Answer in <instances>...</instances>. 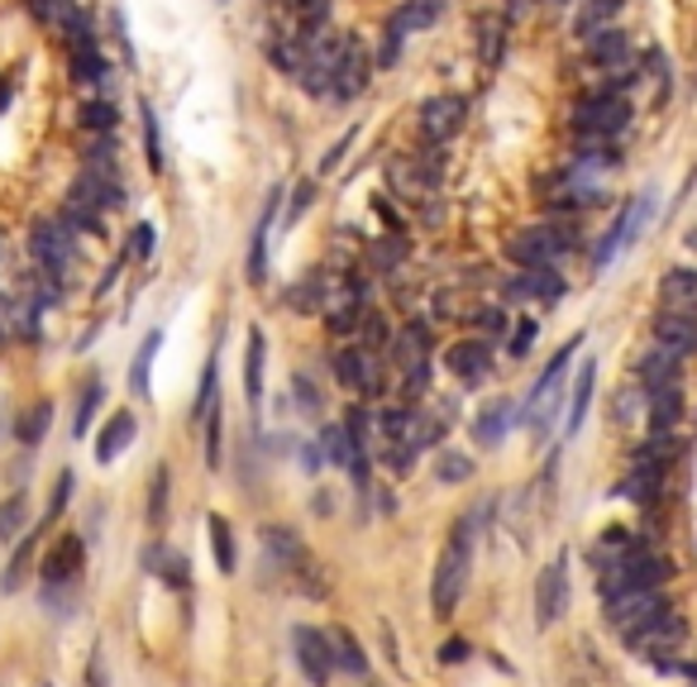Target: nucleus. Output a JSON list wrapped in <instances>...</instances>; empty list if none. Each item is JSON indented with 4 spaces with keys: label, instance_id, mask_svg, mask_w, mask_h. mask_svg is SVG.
Masks as SVG:
<instances>
[{
    "label": "nucleus",
    "instance_id": "052dcab7",
    "mask_svg": "<svg viewBox=\"0 0 697 687\" xmlns=\"http://www.w3.org/2000/svg\"><path fill=\"white\" fill-rule=\"evenodd\" d=\"M282 5H287V10H297V0H282Z\"/></svg>",
    "mask_w": 697,
    "mask_h": 687
},
{
    "label": "nucleus",
    "instance_id": "a878e982",
    "mask_svg": "<svg viewBox=\"0 0 697 687\" xmlns=\"http://www.w3.org/2000/svg\"><path fill=\"white\" fill-rule=\"evenodd\" d=\"M593 382H597V363L588 359L583 368H578V377H573V401H569V420H564V430H569V434L583 430V420H588V401H593Z\"/></svg>",
    "mask_w": 697,
    "mask_h": 687
},
{
    "label": "nucleus",
    "instance_id": "ddd939ff",
    "mask_svg": "<svg viewBox=\"0 0 697 687\" xmlns=\"http://www.w3.org/2000/svg\"><path fill=\"white\" fill-rule=\"evenodd\" d=\"M464 115H468L464 96H430L426 105H420V135H426L430 143L454 139L458 129H464Z\"/></svg>",
    "mask_w": 697,
    "mask_h": 687
},
{
    "label": "nucleus",
    "instance_id": "f704fd0d",
    "mask_svg": "<svg viewBox=\"0 0 697 687\" xmlns=\"http://www.w3.org/2000/svg\"><path fill=\"white\" fill-rule=\"evenodd\" d=\"M325 636H330V650H335V668L353 673V678H359V673H368V659H363L359 644H353L349 630H325Z\"/></svg>",
    "mask_w": 697,
    "mask_h": 687
},
{
    "label": "nucleus",
    "instance_id": "ea45409f",
    "mask_svg": "<svg viewBox=\"0 0 697 687\" xmlns=\"http://www.w3.org/2000/svg\"><path fill=\"white\" fill-rule=\"evenodd\" d=\"M210 545H216V568L220 573H234V535H230V521L225 515H210Z\"/></svg>",
    "mask_w": 697,
    "mask_h": 687
},
{
    "label": "nucleus",
    "instance_id": "6ab92c4d",
    "mask_svg": "<svg viewBox=\"0 0 697 687\" xmlns=\"http://www.w3.org/2000/svg\"><path fill=\"white\" fill-rule=\"evenodd\" d=\"M654 339L669 353H693L697 349V315H678V311H660L654 315Z\"/></svg>",
    "mask_w": 697,
    "mask_h": 687
},
{
    "label": "nucleus",
    "instance_id": "412c9836",
    "mask_svg": "<svg viewBox=\"0 0 697 687\" xmlns=\"http://www.w3.org/2000/svg\"><path fill=\"white\" fill-rule=\"evenodd\" d=\"M511 420H516V406H511L507 396H497V401H488V406L478 411V420H473V444L497 449V444H502V434L511 430Z\"/></svg>",
    "mask_w": 697,
    "mask_h": 687
},
{
    "label": "nucleus",
    "instance_id": "1a4fd4ad",
    "mask_svg": "<svg viewBox=\"0 0 697 687\" xmlns=\"http://www.w3.org/2000/svg\"><path fill=\"white\" fill-rule=\"evenodd\" d=\"M263 545H268V554L282 563V573H292V583H301L306 592H321L315 559H311V549L297 539V531H278V525H268V531H263Z\"/></svg>",
    "mask_w": 697,
    "mask_h": 687
},
{
    "label": "nucleus",
    "instance_id": "4c0bfd02",
    "mask_svg": "<svg viewBox=\"0 0 697 687\" xmlns=\"http://www.w3.org/2000/svg\"><path fill=\"white\" fill-rule=\"evenodd\" d=\"M287 306H292V311H321L325 306V277L311 272L306 282L287 287Z\"/></svg>",
    "mask_w": 697,
    "mask_h": 687
},
{
    "label": "nucleus",
    "instance_id": "5701e85b",
    "mask_svg": "<svg viewBox=\"0 0 697 687\" xmlns=\"http://www.w3.org/2000/svg\"><path fill=\"white\" fill-rule=\"evenodd\" d=\"M135 434H139V420H135V411H115V416L101 426V434H96V458H101V464H111V458H120L125 449L135 444Z\"/></svg>",
    "mask_w": 697,
    "mask_h": 687
},
{
    "label": "nucleus",
    "instance_id": "603ef678",
    "mask_svg": "<svg viewBox=\"0 0 697 687\" xmlns=\"http://www.w3.org/2000/svg\"><path fill=\"white\" fill-rule=\"evenodd\" d=\"M402 38H406V34H402L397 24L387 20V30H383V58H377V62H383V68H392V62L402 58Z\"/></svg>",
    "mask_w": 697,
    "mask_h": 687
},
{
    "label": "nucleus",
    "instance_id": "6e6d98bb",
    "mask_svg": "<svg viewBox=\"0 0 697 687\" xmlns=\"http://www.w3.org/2000/svg\"><path fill=\"white\" fill-rule=\"evenodd\" d=\"M86 683H91V687H105V664H101V654H91V668H86Z\"/></svg>",
    "mask_w": 697,
    "mask_h": 687
},
{
    "label": "nucleus",
    "instance_id": "5fc2aeb1",
    "mask_svg": "<svg viewBox=\"0 0 697 687\" xmlns=\"http://www.w3.org/2000/svg\"><path fill=\"white\" fill-rule=\"evenodd\" d=\"M125 254L129 258H149L153 254V224H135V240H129Z\"/></svg>",
    "mask_w": 697,
    "mask_h": 687
},
{
    "label": "nucleus",
    "instance_id": "423d86ee",
    "mask_svg": "<svg viewBox=\"0 0 697 687\" xmlns=\"http://www.w3.org/2000/svg\"><path fill=\"white\" fill-rule=\"evenodd\" d=\"M569 244H573L569 224H531V230L511 234L507 254H511V263H521V268H549Z\"/></svg>",
    "mask_w": 697,
    "mask_h": 687
},
{
    "label": "nucleus",
    "instance_id": "c85d7f7f",
    "mask_svg": "<svg viewBox=\"0 0 697 687\" xmlns=\"http://www.w3.org/2000/svg\"><path fill=\"white\" fill-rule=\"evenodd\" d=\"M263 329H248V344H244V387H248V401H263Z\"/></svg>",
    "mask_w": 697,
    "mask_h": 687
},
{
    "label": "nucleus",
    "instance_id": "bb28decb",
    "mask_svg": "<svg viewBox=\"0 0 697 687\" xmlns=\"http://www.w3.org/2000/svg\"><path fill=\"white\" fill-rule=\"evenodd\" d=\"M616 10H622V0H583V10H578V20H573V34H578V38L602 34V30L612 24Z\"/></svg>",
    "mask_w": 697,
    "mask_h": 687
},
{
    "label": "nucleus",
    "instance_id": "72a5a7b5",
    "mask_svg": "<svg viewBox=\"0 0 697 687\" xmlns=\"http://www.w3.org/2000/svg\"><path fill=\"white\" fill-rule=\"evenodd\" d=\"M38 535H44V525H38L34 535H24V539H20V549L10 554V563H5V578H0V592H15V587L24 583V568H30L34 549H38Z\"/></svg>",
    "mask_w": 697,
    "mask_h": 687
},
{
    "label": "nucleus",
    "instance_id": "393cba45",
    "mask_svg": "<svg viewBox=\"0 0 697 687\" xmlns=\"http://www.w3.org/2000/svg\"><path fill=\"white\" fill-rule=\"evenodd\" d=\"M650 220V196H640V201H630V210H626V216L622 220H616V230H612V240L607 244H602V263H607L612 254H616V248H630V244H636V234H640V224H646Z\"/></svg>",
    "mask_w": 697,
    "mask_h": 687
},
{
    "label": "nucleus",
    "instance_id": "de8ad7c7",
    "mask_svg": "<svg viewBox=\"0 0 697 687\" xmlns=\"http://www.w3.org/2000/svg\"><path fill=\"white\" fill-rule=\"evenodd\" d=\"M72 487H77V478H72V468H62L58 473V482H53V497H48V511H44V525H53L62 515V506H68V497H72Z\"/></svg>",
    "mask_w": 697,
    "mask_h": 687
},
{
    "label": "nucleus",
    "instance_id": "473e14b6",
    "mask_svg": "<svg viewBox=\"0 0 697 687\" xmlns=\"http://www.w3.org/2000/svg\"><path fill=\"white\" fill-rule=\"evenodd\" d=\"M158 344H163V335H153L139 344V353H135V363H129V392L135 396H149V373H153V359H158Z\"/></svg>",
    "mask_w": 697,
    "mask_h": 687
},
{
    "label": "nucleus",
    "instance_id": "79ce46f5",
    "mask_svg": "<svg viewBox=\"0 0 697 687\" xmlns=\"http://www.w3.org/2000/svg\"><path fill=\"white\" fill-rule=\"evenodd\" d=\"M167 492H173L167 468H153V487H149V525L153 531H163V521H167Z\"/></svg>",
    "mask_w": 697,
    "mask_h": 687
},
{
    "label": "nucleus",
    "instance_id": "9b49d317",
    "mask_svg": "<svg viewBox=\"0 0 697 687\" xmlns=\"http://www.w3.org/2000/svg\"><path fill=\"white\" fill-rule=\"evenodd\" d=\"M368 72H373V58H368V48L359 38H345V48H339V62H335V77H330V96L335 101H353L359 91L368 86Z\"/></svg>",
    "mask_w": 697,
    "mask_h": 687
},
{
    "label": "nucleus",
    "instance_id": "4be33fe9",
    "mask_svg": "<svg viewBox=\"0 0 697 687\" xmlns=\"http://www.w3.org/2000/svg\"><path fill=\"white\" fill-rule=\"evenodd\" d=\"M660 301H664V311L697 315V272L693 268H669L660 277Z\"/></svg>",
    "mask_w": 697,
    "mask_h": 687
},
{
    "label": "nucleus",
    "instance_id": "6e6552de",
    "mask_svg": "<svg viewBox=\"0 0 697 687\" xmlns=\"http://www.w3.org/2000/svg\"><path fill=\"white\" fill-rule=\"evenodd\" d=\"M387 187L406 196V201H426L440 187V163L435 158H416V153H397L387 163Z\"/></svg>",
    "mask_w": 697,
    "mask_h": 687
},
{
    "label": "nucleus",
    "instance_id": "b1692460",
    "mask_svg": "<svg viewBox=\"0 0 697 687\" xmlns=\"http://www.w3.org/2000/svg\"><path fill=\"white\" fill-rule=\"evenodd\" d=\"M636 382L646 392H664V387H678V353H669L654 344V353H646L636 368Z\"/></svg>",
    "mask_w": 697,
    "mask_h": 687
},
{
    "label": "nucleus",
    "instance_id": "4468645a",
    "mask_svg": "<svg viewBox=\"0 0 697 687\" xmlns=\"http://www.w3.org/2000/svg\"><path fill=\"white\" fill-rule=\"evenodd\" d=\"M507 38H511V20H507V15H497V10H483V15H473V53H478L483 68H502Z\"/></svg>",
    "mask_w": 697,
    "mask_h": 687
},
{
    "label": "nucleus",
    "instance_id": "f257e3e1",
    "mask_svg": "<svg viewBox=\"0 0 697 687\" xmlns=\"http://www.w3.org/2000/svg\"><path fill=\"white\" fill-rule=\"evenodd\" d=\"M468 573H473V525L454 521L450 539H444V554L435 563V578H430V612H435L440 620L454 616V606L468 587Z\"/></svg>",
    "mask_w": 697,
    "mask_h": 687
},
{
    "label": "nucleus",
    "instance_id": "c756f323",
    "mask_svg": "<svg viewBox=\"0 0 697 687\" xmlns=\"http://www.w3.org/2000/svg\"><path fill=\"white\" fill-rule=\"evenodd\" d=\"M678 416H683V396H678V387L650 392V426H654V434H669V430L678 426Z\"/></svg>",
    "mask_w": 697,
    "mask_h": 687
},
{
    "label": "nucleus",
    "instance_id": "2f4dec72",
    "mask_svg": "<svg viewBox=\"0 0 697 687\" xmlns=\"http://www.w3.org/2000/svg\"><path fill=\"white\" fill-rule=\"evenodd\" d=\"M440 5H444V0H406L397 15H392V24H397L402 34L430 30V24H435V15H440Z\"/></svg>",
    "mask_w": 697,
    "mask_h": 687
},
{
    "label": "nucleus",
    "instance_id": "a211bd4d",
    "mask_svg": "<svg viewBox=\"0 0 697 687\" xmlns=\"http://www.w3.org/2000/svg\"><path fill=\"white\" fill-rule=\"evenodd\" d=\"M444 363H450V373L458 382H483V377L492 373V349L483 339H464V344H450Z\"/></svg>",
    "mask_w": 697,
    "mask_h": 687
},
{
    "label": "nucleus",
    "instance_id": "f3484780",
    "mask_svg": "<svg viewBox=\"0 0 697 687\" xmlns=\"http://www.w3.org/2000/svg\"><path fill=\"white\" fill-rule=\"evenodd\" d=\"M335 373H339V382H345V387L383 392V373H377V359H373V349H363V344H349V349H339Z\"/></svg>",
    "mask_w": 697,
    "mask_h": 687
},
{
    "label": "nucleus",
    "instance_id": "0eeeda50",
    "mask_svg": "<svg viewBox=\"0 0 697 687\" xmlns=\"http://www.w3.org/2000/svg\"><path fill=\"white\" fill-rule=\"evenodd\" d=\"M669 583V559H654V554L636 549L630 559H622L616 568L602 573V592H646V587H664Z\"/></svg>",
    "mask_w": 697,
    "mask_h": 687
},
{
    "label": "nucleus",
    "instance_id": "09e8293b",
    "mask_svg": "<svg viewBox=\"0 0 697 687\" xmlns=\"http://www.w3.org/2000/svg\"><path fill=\"white\" fill-rule=\"evenodd\" d=\"M402 258H406V240H397V230H392L387 240L373 244V263H377V268H392V263H402Z\"/></svg>",
    "mask_w": 697,
    "mask_h": 687
},
{
    "label": "nucleus",
    "instance_id": "864d4df0",
    "mask_svg": "<svg viewBox=\"0 0 697 687\" xmlns=\"http://www.w3.org/2000/svg\"><path fill=\"white\" fill-rule=\"evenodd\" d=\"M315 201V182H301V187L292 191V210H287V224H297L301 216H306V206Z\"/></svg>",
    "mask_w": 697,
    "mask_h": 687
},
{
    "label": "nucleus",
    "instance_id": "dca6fc26",
    "mask_svg": "<svg viewBox=\"0 0 697 687\" xmlns=\"http://www.w3.org/2000/svg\"><path fill=\"white\" fill-rule=\"evenodd\" d=\"M82 559H86L82 535H62L58 549H53L44 563H38V578H44V587H68L72 578L82 573Z\"/></svg>",
    "mask_w": 697,
    "mask_h": 687
},
{
    "label": "nucleus",
    "instance_id": "7c9ffc66",
    "mask_svg": "<svg viewBox=\"0 0 697 687\" xmlns=\"http://www.w3.org/2000/svg\"><path fill=\"white\" fill-rule=\"evenodd\" d=\"M72 82H105V58L96 48V38H86V44H72Z\"/></svg>",
    "mask_w": 697,
    "mask_h": 687
},
{
    "label": "nucleus",
    "instance_id": "e433bc0d",
    "mask_svg": "<svg viewBox=\"0 0 697 687\" xmlns=\"http://www.w3.org/2000/svg\"><path fill=\"white\" fill-rule=\"evenodd\" d=\"M268 220H272V206L263 210L258 230H254V248H248V282L263 287V277H268Z\"/></svg>",
    "mask_w": 697,
    "mask_h": 687
},
{
    "label": "nucleus",
    "instance_id": "a18cd8bd",
    "mask_svg": "<svg viewBox=\"0 0 697 687\" xmlns=\"http://www.w3.org/2000/svg\"><path fill=\"white\" fill-rule=\"evenodd\" d=\"M435 478H440V482H468V478H473V458L454 454V449H444V454L435 458Z\"/></svg>",
    "mask_w": 697,
    "mask_h": 687
},
{
    "label": "nucleus",
    "instance_id": "f03ea898",
    "mask_svg": "<svg viewBox=\"0 0 697 687\" xmlns=\"http://www.w3.org/2000/svg\"><path fill=\"white\" fill-rule=\"evenodd\" d=\"M683 636H688L683 616H678V612H669V606H664V612L646 616L640 626H630V630H626V644H630L636 654L654 659V668H678V664H674V654H669V650H678Z\"/></svg>",
    "mask_w": 697,
    "mask_h": 687
},
{
    "label": "nucleus",
    "instance_id": "58836bf2",
    "mask_svg": "<svg viewBox=\"0 0 697 687\" xmlns=\"http://www.w3.org/2000/svg\"><path fill=\"white\" fill-rule=\"evenodd\" d=\"M101 401H105V387H101V377H91L86 387H82V401H77V420H72V434L82 440V434L91 430V420H96L101 411Z\"/></svg>",
    "mask_w": 697,
    "mask_h": 687
},
{
    "label": "nucleus",
    "instance_id": "c9c22d12",
    "mask_svg": "<svg viewBox=\"0 0 697 687\" xmlns=\"http://www.w3.org/2000/svg\"><path fill=\"white\" fill-rule=\"evenodd\" d=\"M646 401H650V392L640 387V382H630V387L616 392V401H612V420H616V426H636L640 411H646Z\"/></svg>",
    "mask_w": 697,
    "mask_h": 687
},
{
    "label": "nucleus",
    "instance_id": "3c124183",
    "mask_svg": "<svg viewBox=\"0 0 697 687\" xmlns=\"http://www.w3.org/2000/svg\"><path fill=\"white\" fill-rule=\"evenodd\" d=\"M68 5H72V0H30V15H34V20H44V24H58Z\"/></svg>",
    "mask_w": 697,
    "mask_h": 687
},
{
    "label": "nucleus",
    "instance_id": "39448f33",
    "mask_svg": "<svg viewBox=\"0 0 697 687\" xmlns=\"http://www.w3.org/2000/svg\"><path fill=\"white\" fill-rule=\"evenodd\" d=\"M626 125H630V101L622 91H597V96H588L573 115V129L583 139H616Z\"/></svg>",
    "mask_w": 697,
    "mask_h": 687
},
{
    "label": "nucleus",
    "instance_id": "c03bdc74",
    "mask_svg": "<svg viewBox=\"0 0 697 687\" xmlns=\"http://www.w3.org/2000/svg\"><path fill=\"white\" fill-rule=\"evenodd\" d=\"M115 125H120V115H115V105H111V101H86V105H82V129L111 135Z\"/></svg>",
    "mask_w": 697,
    "mask_h": 687
},
{
    "label": "nucleus",
    "instance_id": "49530a36",
    "mask_svg": "<svg viewBox=\"0 0 697 687\" xmlns=\"http://www.w3.org/2000/svg\"><path fill=\"white\" fill-rule=\"evenodd\" d=\"M139 115H143V149H149V167L163 172V139H158V115H153V105H139Z\"/></svg>",
    "mask_w": 697,
    "mask_h": 687
},
{
    "label": "nucleus",
    "instance_id": "f8f14e48",
    "mask_svg": "<svg viewBox=\"0 0 697 687\" xmlns=\"http://www.w3.org/2000/svg\"><path fill=\"white\" fill-rule=\"evenodd\" d=\"M569 612V563L555 559L535 578V620L541 626H555V620Z\"/></svg>",
    "mask_w": 697,
    "mask_h": 687
},
{
    "label": "nucleus",
    "instance_id": "a19ab883",
    "mask_svg": "<svg viewBox=\"0 0 697 687\" xmlns=\"http://www.w3.org/2000/svg\"><path fill=\"white\" fill-rule=\"evenodd\" d=\"M24 521H30L24 497H5V501H0V545H10L15 535H24Z\"/></svg>",
    "mask_w": 697,
    "mask_h": 687
},
{
    "label": "nucleus",
    "instance_id": "aec40b11",
    "mask_svg": "<svg viewBox=\"0 0 697 687\" xmlns=\"http://www.w3.org/2000/svg\"><path fill=\"white\" fill-rule=\"evenodd\" d=\"M564 277L549 268H521L516 282H507V301H559Z\"/></svg>",
    "mask_w": 697,
    "mask_h": 687
},
{
    "label": "nucleus",
    "instance_id": "cd10ccee",
    "mask_svg": "<svg viewBox=\"0 0 697 687\" xmlns=\"http://www.w3.org/2000/svg\"><path fill=\"white\" fill-rule=\"evenodd\" d=\"M48 420H53V401H34L30 411H20V420H15V440H20L24 449L44 444V434H48Z\"/></svg>",
    "mask_w": 697,
    "mask_h": 687
},
{
    "label": "nucleus",
    "instance_id": "9d476101",
    "mask_svg": "<svg viewBox=\"0 0 697 687\" xmlns=\"http://www.w3.org/2000/svg\"><path fill=\"white\" fill-rule=\"evenodd\" d=\"M292 650H297V664L306 673L311 687H325L335 673V650H330V636L315 626H297L292 630Z\"/></svg>",
    "mask_w": 697,
    "mask_h": 687
},
{
    "label": "nucleus",
    "instance_id": "20e7f679",
    "mask_svg": "<svg viewBox=\"0 0 697 687\" xmlns=\"http://www.w3.org/2000/svg\"><path fill=\"white\" fill-rule=\"evenodd\" d=\"M583 44H588V62H593L597 72H607L612 91L636 77L640 53H636V38H630V34H622V30H602V34H593V38H583Z\"/></svg>",
    "mask_w": 697,
    "mask_h": 687
},
{
    "label": "nucleus",
    "instance_id": "8fccbe9b",
    "mask_svg": "<svg viewBox=\"0 0 697 687\" xmlns=\"http://www.w3.org/2000/svg\"><path fill=\"white\" fill-rule=\"evenodd\" d=\"M531 344H535V321H516V335H511V359H525L531 353Z\"/></svg>",
    "mask_w": 697,
    "mask_h": 687
},
{
    "label": "nucleus",
    "instance_id": "4d7b16f0",
    "mask_svg": "<svg viewBox=\"0 0 697 687\" xmlns=\"http://www.w3.org/2000/svg\"><path fill=\"white\" fill-rule=\"evenodd\" d=\"M464 654H468V644H464V640H450V644H444V659H450V664H458Z\"/></svg>",
    "mask_w": 697,
    "mask_h": 687
},
{
    "label": "nucleus",
    "instance_id": "680f3d73",
    "mask_svg": "<svg viewBox=\"0 0 697 687\" xmlns=\"http://www.w3.org/2000/svg\"><path fill=\"white\" fill-rule=\"evenodd\" d=\"M549 5H564V0H549Z\"/></svg>",
    "mask_w": 697,
    "mask_h": 687
},
{
    "label": "nucleus",
    "instance_id": "e2e57ef3",
    "mask_svg": "<svg viewBox=\"0 0 697 687\" xmlns=\"http://www.w3.org/2000/svg\"><path fill=\"white\" fill-rule=\"evenodd\" d=\"M573 687H583V683H573Z\"/></svg>",
    "mask_w": 697,
    "mask_h": 687
},
{
    "label": "nucleus",
    "instance_id": "13d9d810",
    "mask_svg": "<svg viewBox=\"0 0 697 687\" xmlns=\"http://www.w3.org/2000/svg\"><path fill=\"white\" fill-rule=\"evenodd\" d=\"M507 5H511V10H525V5H535V0H507Z\"/></svg>",
    "mask_w": 697,
    "mask_h": 687
},
{
    "label": "nucleus",
    "instance_id": "7ed1b4c3",
    "mask_svg": "<svg viewBox=\"0 0 697 687\" xmlns=\"http://www.w3.org/2000/svg\"><path fill=\"white\" fill-rule=\"evenodd\" d=\"M30 248H34V263L44 272L48 292H58L62 277H68L72 258H77V244H72V230L62 220H38L30 230Z\"/></svg>",
    "mask_w": 697,
    "mask_h": 687
},
{
    "label": "nucleus",
    "instance_id": "37998d69",
    "mask_svg": "<svg viewBox=\"0 0 697 687\" xmlns=\"http://www.w3.org/2000/svg\"><path fill=\"white\" fill-rule=\"evenodd\" d=\"M143 563L158 568V578L163 583H173V587H187V563L177 559V554H163V549H153V554H143Z\"/></svg>",
    "mask_w": 697,
    "mask_h": 687
},
{
    "label": "nucleus",
    "instance_id": "bf43d9fd",
    "mask_svg": "<svg viewBox=\"0 0 697 687\" xmlns=\"http://www.w3.org/2000/svg\"><path fill=\"white\" fill-rule=\"evenodd\" d=\"M688 248H697V230H693V234H688Z\"/></svg>",
    "mask_w": 697,
    "mask_h": 687
},
{
    "label": "nucleus",
    "instance_id": "2eb2a0df",
    "mask_svg": "<svg viewBox=\"0 0 697 687\" xmlns=\"http://www.w3.org/2000/svg\"><path fill=\"white\" fill-rule=\"evenodd\" d=\"M654 612H664V597H660V587H646V592H612L607 597V620L616 630H626L630 626H640L646 616H654Z\"/></svg>",
    "mask_w": 697,
    "mask_h": 687
}]
</instances>
